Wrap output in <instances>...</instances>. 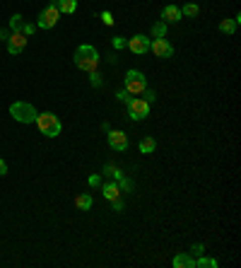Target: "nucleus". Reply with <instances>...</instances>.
Instances as JSON below:
<instances>
[{
	"mask_svg": "<svg viewBox=\"0 0 241 268\" xmlns=\"http://www.w3.org/2000/svg\"><path fill=\"white\" fill-rule=\"evenodd\" d=\"M75 66L80 68V70H85V73H92V70H97V68H99V51L92 44L77 46V51H75Z\"/></svg>",
	"mask_w": 241,
	"mask_h": 268,
	"instance_id": "1",
	"label": "nucleus"
},
{
	"mask_svg": "<svg viewBox=\"0 0 241 268\" xmlns=\"http://www.w3.org/2000/svg\"><path fill=\"white\" fill-rule=\"evenodd\" d=\"M34 123H36V128H39V131H41V135H46V138H55V135H61V131H63L61 119H58L53 112L39 114Z\"/></svg>",
	"mask_w": 241,
	"mask_h": 268,
	"instance_id": "2",
	"label": "nucleus"
},
{
	"mask_svg": "<svg viewBox=\"0 0 241 268\" xmlns=\"http://www.w3.org/2000/svg\"><path fill=\"white\" fill-rule=\"evenodd\" d=\"M10 116L20 123H34L39 112L34 109V104H29V101H15V104H10Z\"/></svg>",
	"mask_w": 241,
	"mask_h": 268,
	"instance_id": "3",
	"label": "nucleus"
},
{
	"mask_svg": "<svg viewBox=\"0 0 241 268\" xmlns=\"http://www.w3.org/2000/svg\"><path fill=\"white\" fill-rule=\"evenodd\" d=\"M123 89L128 94H143L145 89H147V78H145L140 70H128L126 80H123Z\"/></svg>",
	"mask_w": 241,
	"mask_h": 268,
	"instance_id": "4",
	"label": "nucleus"
},
{
	"mask_svg": "<svg viewBox=\"0 0 241 268\" xmlns=\"http://www.w3.org/2000/svg\"><path fill=\"white\" fill-rule=\"evenodd\" d=\"M126 106H128V116H131L133 121H143V119L150 116V101L143 99V97H133V99H128Z\"/></svg>",
	"mask_w": 241,
	"mask_h": 268,
	"instance_id": "5",
	"label": "nucleus"
},
{
	"mask_svg": "<svg viewBox=\"0 0 241 268\" xmlns=\"http://www.w3.org/2000/svg\"><path fill=\"white\" fill-rule=\"evenodd\" d=\"M58 17H61V10H58V5H48L46 10H41L36 27H39V29H53L55 24H58Z\"/></svg>",
	"mask_w": 241,
	"mask_h": 268,
	"instance_id": "6",
	"label": "nucleus"
},
{
	"mask_svg": "<svg viewBox=\"0 0 241 268\" xmlns=\"http://www.w3.org/2000/svg\"><path fill=\"white\" fill-rule=\"evenodd\" d=\"M150 51H152L157 58H171L174 56V46L166 41V36L164 39H152V41H150Z\"/></svg>",
	"mask_w": 241,
	"mask_h": 268,
	"instance_id": "7",
	"label": "nucleus"
},
{
	"mask_svg": "<svg viewBox=\"0 0 241 268\" xmlns=\"http://www.w3.org/2000/svg\"><path fill=\"white\" fill-rule=\"evenodd\" d=\"M5 44H8V53H10V56H20L24 51V46H27V36H24L22 32H12L10 39H8Z\"/></svg>",
	"mask_w": 241,
	"mask_h": 268,
	"instance_id": "8",
	"label": "nucleus"
},
{
	"mask_svg": "<svg viewBox=\"0 0 241 268\" xmlns=\"http://www.w3.org/2000/svg\"><path fill=\"white\" fill-rule=\"evenodd\" d=\"M106 143H109L111 150L126 152V150H128V135L123 133V131H109V135H106Z\"/></svg>",
	"mask_w": 241,
	"mask_h": 268,
	"instance_id": "9",
	"label": "nucleus"
},
{
	"mask_svg": "<svg viewBox=\"0 0 241 268\" xmlns=\"http://www.w3.org/2000/svg\"><path fill=\"white\" fill-rule=\"evenodd\" d=\"M128 48H131L135 56H143L150 51V36H145V34H135L133 39H128Z\"/></svg>",
	"mask_w": 241,
	"mask_h": 268,
	"instance_id": "10",
	"label": "nucleus"
},
{
	"mask_svg": "<svg viewBox=\"0 0 241 268\" xmlns=\"http://www.w3.org/2000/svg\"><path fill=\"white\" fill-rule=\"evenodd\" d=\"M181 10L176 8V5H166L164 10H162V22H166V24H176V22H181Z\"/></svg>",
	"mask_w": 241,
	"mask_h": 268,
	"instance_id": "11",
	"label": "nucleus"
},
{
	"mask_svg": "<svg viewBox=\"0 0 241 268\" xmlns=\"http://www.w3.org/2000/svg\"><path fill=\"white\" fill-rule=\"evenodd\" d=\"M101 193H104V198L106 201H116L120 198V189L116 181H106V184H101Z\"/></svg>",
	"mask_w": 241,
	"mask_h": 268,
	"instance_id": "12",
	"label": "nucleus"
},
{
	"mask_svg": "<svg viewBox=\"0 0 241 268\" xmlns=\"http://www.w3.org/2000/svg\"><path fill=\"white\" fill-rule=\"evenodd\" d=\"M196 266V258L191 254H176L174 256V268H193Z\"/></svg>",
	"mask_w": 241,
	"mask_h": 268,
	"instance_id": "13",
	"label": "nucleus"
},
{
	"mask_svg": "<svg viewBox=\"0 0 241 268\" xmlns=\"http://www.w3.org/2000/svg\"><path fill=\"white\" fill-rule=\"evenodd\" d=\"M75 205L80 208V210H92V205H94L92 193H80V196L75 198Z\"/></svg>",
	"mask_w": 241,
	"mask_h": 268,
	"instance_id": "14",
	"label": "nucleus"
},
{
	"mask_svg": "<svg viewBox=\"0 0 241 268\" xmlns=\"http://www.w3.org/2000/svg\"><path fill=\"white\" fill-rule=\"evenodd\" d=\"M154 147H157V140H154V138H150V135H145L143 140H140V152H143V155L154 152Z\"/></svg>",
	"mask_w": 241,
	"mask_h": 268,
	"instance_id": "15",
	"label": "nucleus"
},
{
	"mask_svg": "<svg viewBox=\"0 0 241 268\" xmlns=\"http://www.w3.org/2000/svg\"><path fill=\"white\" fill-rule=\"evenodd\" d=\"M55 5H58V10L66 12V15H73L77 10V0H58Z\"/></svg>",
	"mask_w": 241,
	"mask_h": 268,
	"instance_id": "16",
	"label": "nucleus"
},
{
	"mask_svg": "<svg viewBox=\"0 0 241 268\" xmlns=\"http://www.w3.org/2000/svg\"><path fill=\"white\" fill-rule=\"evenodd\" d=\"M166 36V22H154L152 24V39H164Z\"/></svg>",
	"mask_w": 241,
	"mask_h": 268,
	"instance_id": "17",
	"label": "nucleus"
},
{
	"mask_svg": "<svg viewBox=\"0 0 241 268\" xmlns=\"http://www.w3.org/2000/svg\"><path fill=\"white\" fill-rule=\"evenodd\" d=\"M181 10V15H186V17H198V12H200V8H198L196 3H186L184 8H178Z\"/></svg>",
	"mask_w": 241,
	"mask_h": 268,
	"instance_id": "18",
	"label": "nucleus"
},
{
	"mask_svg": "<svg viewBox=\"0 0 241 268\" xmlns=\"http://www.w3.org/2000/svg\"><path fill=\"white\" fill-rule=\"evenodd\" d=\"M219 32L222 34H234L236 32V22H234V20H222V22H219Z\"/></svg>",
	"mask_w": 241,
	"mask_h": 268,
	"instance_id": "19",
	"label": "nucleus"
},
{
	"mask_svg": "<svg viewBox=\"0 0 241 268\" xmlns=\"http://www.w3.org/2000/svg\"><path fill=\"white\" fill-rule=\"evenodd\" d=\"M196 266H198V268H217V261H215V258L203 256V254H200V258L196 261Z\"/></svg>",
	"mask_w": 241,
	"mask_h": 268,
	"instance_id": "20",
	"label": "nucleus"
},
{
	"mask_svg": "<svg viewBox=\"0 0 241 268\" xmlns=\"http://www.w3.org/2000/svg\"><path fill=\"white\" fill-rule=\"evenodd\" d=\"M22 24H24L22 15H12V17H10V32H20V29H22Z\"/></svg>",
	"mask_w": 241,
	"mask_h": 268,
	"instance_id": "21",
	"label": "nucleus"
},
{
	"mask_svg": "<svg viewBox=\"0 0 241 268\" xmlns=\"http://www.w3.org/2000/svg\"><path fill=\"white\" fill-rule=\"evenodd\" d=\"M104 174H106V177H111L113 181H118V179L123 177V174H120V169L113 167V165H106V167H104Z\"/></svg>",
	"mask_w": 241,
	"mask_h": 268,
	"instance_id": "22",
	"label": "nucleus"
},
{
	"mask_svg": "<svg viewBox=\"0 0 241 268\" xmlns=\"http://www.w3.org/2000/svg\"><path fill=\"white\" fill-rule=\"evenodd\" d=\"M116 184H118V189H120V193H123V191H126V193H128V191H133V181L131 179H126V177H120L118 181H116Z\"/></svg>",
	"mask_w": 241,
	"mask_h": 268,
	"instance_id": "23",
	"label": "nucleus"
},
{
	"mask_svg": "<svg viewBox=\"0 0 241 268\" xmlns=\"http://www.w3.org/2000/svg\"><path fill=\"white\" fill-rule=\"evenodd\" d=\"M89 82H92V87H101V85H104V80H101V75H99L97 70L89 73Z\"/></svg>",
	"mask_w": 241,
	"mask_h": 268,
	"instance_id": "24",
	"label": "nucleus"
},
{
	"mask_svg": "<svg viewBox=\"0 0 241 268\" xmlns=\"http://www.w3.org/2000/svg\"><path fill=\"white\" fill-rule=\"evenodd\" d=\"M113 48H128V39H123V36H113Z\"/></svg>",
	"mask_w": 241,
	"mask_h": 268,
	"instance_id": "25",
	"label": "nucleus"
},
{
	"mask_svg": "<svg viewBox=\"0 0 241 268\" xmlns=\"http://www.w3.org/2000/svg\"><path fill=\"white\" fill-rule=\"evenodd\" d=\"M20 32H22L24 36H27V39H29V36H32V34H34V24L24 22V24H22V29H20Z\"/></svg>",
	"mask_w": 241,
	"mask_h": 268,
	"instance_id": "26",
	"label": "nucleus"
},
{
	"mask_svg": "<svg viewBox=\"0 0 241 268\" xmlns=\"http://www.w3.org/2000/svg\"><path fill=\"white\" fill-rule=\"evenodd\" d=\"M87 184L92 189H94V186H101V177H99V174H92V177L87 179Z\"/></svg>",
	"mask_w": 241,
	"mask_h": 268,
	"instance_id": "27",
	"label": "nucleus"
},
{
	"mask_svg": "<svg viewBox=\"0 0 241 268\" xmlns=\"http://www.w3.org/2000/svg\"><path fill=\"white\" fill-rule=\"evenodd\" d=\"M101 22L106 24V27H111L113 24V15L111 12H101Z\"/></svg>",
	"mask_w": 241,
	"mask_h": 268,
	"instance_id": "28",
	"label": "nucleus"
},
{
	"mask_svg": "<svg viewBox=\"0 0 241 268\" xmlns=\"http://www.w3.org/2000/svg\"><path fill=\"white\" fill-rule=\"evenodd\" d=\"M116 99H118V101H123V104H126V101L131 99V94H128V92H126V89H120L118 94H116Z\"/></svg>",
	"mask_w": 241,
	"mask_h": 268,
	"instance_id": "29",
	"label": "nucleus"
},
{
	"mask_svg": "<svg viewBox=\"0 0 241 268\" xmlns=\"http://www.w3.org/2000/svg\"><path fill=\"white\" fill-rule=\"evenodd\" d=\"M111 205H113V210H123V208H126V203L120 201V198H116V201H111Z\"/></svg>",
	"mask_w": 241,
	"mask_h": 268,
	"instance_id": "30",
	"label": "nucleus"
},
{
	"mask_svg": "<svg viewBox=\"0 0 241 268\" xmlns=\"http://www.w3.org/2000/svg\"><path fill=\"white\" fill-rule=\"evenodd\" d=\"M203 249H205L203 244H193V246H191V254H196V256H200V254H203Z\"/></svg>",
	"mask_w": 241,
	"mask_h": 268,
	"instance_id": "31",
	"label": "nucleus"
},
{
	"mask_svg": "<svg viewBox=\"0 0 241 268\" xmlns=\"http://www.w3.org/2000/svg\"><path fill=\"white\" fill-rule=\"evenodd\" d=\"M143 94H145L143 99H147V101H150V104H152V101H154V92H152V89H145Z\"/></svg>",
	"mask_w": 241,
	"mask_h": 268,
	"instance_id": "32",
	"label": "nucleus"
},
{
	"mask_svg": "<svg viewBox=\"0 0 241 268\" xmlns=\"http://www.w3.org/2000/svg\"><path fill=\"white\" fill-rule=\"evenodd\" d=\"M10 29H0V41H8V39H10Z\"/></svg>",
	"mask_w": 241,
	"mask_h": 268,
	"instance_id": "33",
	"label": "nucleus"
},
{
	"mask_svg": "<svg viewBox=\"0 0 241 268\" xmlns=\"http://www.w3.org/2000/svg\"><path fill=\"white\" fill-rule=\"evenodd\" d=\"M8 174V165H5V159H0V177H5Z\"/></svg>",
	"mask_w": 241,
	"mask_h": 268,
	"instance_id": "34",
	"label": "nucleus"
}]
</instances>
